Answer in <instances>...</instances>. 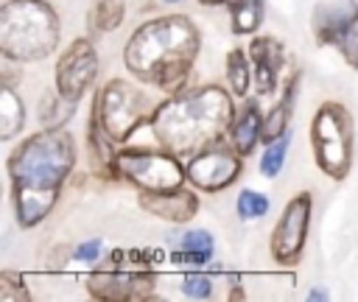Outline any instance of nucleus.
Here are the masks:
<instances>
[{"label": "nucleus", "instance_id": "18", "mask_svg": "<svg viewBox=\"0 0 358 302\" xmlns=\"http://www.w3.org/2000/svg\"><path fill=\"white\" fill-rule=\"evenodd\" d=\"M22 120H25L22 101H20L17 92L6 84V87H3V95H0V137H3V140L14 137V134L22 129Z\"/></svg>", "mask_w": 358, "mask_h": 302}, {"label": "nucleus", "instance_id": "26", "mask_svg": "<svg viewBox=\"0 0 358 302\" xmlns=\"http://www.w3.org/2000/svg\"><path fill=\"white\" fill-rule=\"evenodd\" d=\"M0 299L11 302V299H28V291L22 288V282L14 274H0Z\"/></svg>", "mask_w": 358, "mask_h": 302}, {"label": "nucleus", "instance_id": "11", "mask_svg": "<svg viewBox=\"0 0 358 302\" xmlns=\"http://www.w3.org/2000/svg\"><path fill=\"white\" fill-rule=\"evenodd\" d=\"M87 291L98 299H145L154 291V274L145 268L137 271H117V268H106V271H95L87 277Z\"/></svg>", "mask_w": 358, "mask_h": 302}, {"label": "nucleus", "instance_id": "2", "mask_svg": "<svg viewBox=\"0 0 358 302\" xmlns=\"http://www.w3.org/2000/svg\"><path fill=\"white\" fill-rule=\"evenodd\" d=\"M232 115L235 112L229 95L221 87L210 84V87L187 89L157 106L148 120V129L165 151L176 157H187L218 143L224 131L232 126L235 120Z\"/></svg>", "mask_w": 358, "mask_h": 302}, {"label": "nucleus", "instance_id": "28", "mask_svg": "<svg viewBox=\"0 0 358 302\" xmlns=\"http://www.w3.org/2000/svg\"><path fill=\"white\" fill-rule=\"evenodd\" d=\"M98 252H101V240H87V243H81V246L76 249V257L92 263V260L98 257Z\"/></svg>", "mask_w": 358, "mask_h": 302}, {"label": "nucleus", "instance_id": "12", "mask_svg": "<svg viewBox=\"0 0 358 302\" xmlns=\"http://www.w3.org/2000/svg\"><path fill=\"white\" fill-rule=\"evenodd\" d=\"M355 22H358V6L352 0H330L316 6L313 11V31L324 45L338 48V42L350 31H355Z\"/></svg>", "mask_w": 358, "mask_h": 302}, {"label": "nucleus", "instance_id": "19", "mask_svg": "<svg viewBox=\"0 0 358 302\" xmlns=\"http://www.w3.org/2000/svg\"><path fill=\"white\" fill-rule=\"evenodd\" d=\"M120 22H123V0H98L90 11V20H87L92 34L115 31Z\"/></svg>", "mask_w": 358, "mask_h": 302}, {"label": "nucleus", "instance_id": "31", "mask_svg": "<svg viewBox=\"0 0 358 302\" xmlns=\"http://www.w3.org/2000/svg\"><path fill=\"white\" fill-rule=\"evenodd\" d=\"M165 3H176V0H165Z\"/></svg>", "mask_w": 358, "mask_h": 302}, {"label": "nucleus", "instance_id": "6", "mask_svg": "<svg viewBox=\"0 0 358 302\" xmlns=\"http://www.w3.org/2000/svg\"><path fill=\"white\" fill-rule=\"evenodd\" d=\"M92 112L101 120L103 131L115 143L126 140L131 131H137L143 126V120H151V115H154L148 95L123 78H115L101 87Z\"/></svg>", "mask_w": 358, "mask_h": 302}, {"label": "nucleus", "instance_id": "5", "mask_svg": "<svg viewBox=\"0 0 358 302\" xmlns=\"http://www.w3.org/2000/svg\"><path fill=\"white\" fill-rule=\"evenodd\" d=\"M310 143L316 154V165L341 179L352 162V117L341 103H322L310 123Z\"/></svg>", "mask_w": 358, "mask_h": 302}, {"label": "nucleus", "instance_id": "29", "mask_svg": "<svg viewBox=\"0 0 358 302\" xmlns=\"http://www.w3.org/2000/svg\"><path fill=\"white\" fill-rule=\"evenodd\" d=\"M308 299H310V302H313V299H316V302H319V299H327V294H324V291H319V288H316V291H310V294H308Z\"/></svg>", "mask_w": 358, "mask_h": 302}, {"label": "nucleus", "instance_id": "3", "mask_svg": "<svg viewBox=\"0 0 358 302\" xmlns=\"http://www.w3.org/2000/svg\"><path fill=\"white\" fill-rule=\"evenodd\" d=\"M199 53V31L187 17L168 14L140 25L126 45V67L143 84L179 89Z\"/></svg>", "mask_w": 358, "mask_h": 302}, {"label": "nucleus", "instance_id": "4", "mask_svg": "<svg viewBox=\"0 0 358 302\" xmlns=\"http://www.w3.org/2000/svg\"><path fill=\"white\" fill-rule=\"evenodd\" d=\"M59 42L56 11L45 0H8L0 6V50L14 62H36Z\"/></svg>", "mask_w": 358, "mask_h": 302}, {"label": "nucleus", "instance_id": "24", "mask_svg": "<svg viewBox=\"0 0 358 302\" xmlns=\"http://www.w3.org/2000/svg\"><path fill=\"white\" fill-rule=\"evenodd\" d=\"M182 291H185L190 299H207V296L213 294V282H210L207 274H187Z\"/></svg>", "mask_w": 358, "mask_h": 302}, {"label": "nucleus", "instance_id": "30", "mask_svg": "<svg viewBox=\"0 0 358 302\" xmlns=\"http://www.w3.org/2000/svg\"><path fill=\"white\" fill-rule=\"evenodd\" d=\"M199 3H204V6H218V3H229V0H199Z\"/></svg>", "mask_w": 358, "mask_h": 302}, {"label": "nucleus", "instance_id": "22", "mask_svg": "<svg viewBox=\"0 0 358 302\" xmlns=\"http://www.w3.org/2000/svg\"><path fill=\"white\" fill-rule=\"evenodd\" d=\"M285 151H288V131L271 143H266V151H263V159H260V171L263 176H277L280 168H282V159H285Z\"/></svg>", "mask_w": 358, "mask_h": 302}, {"label": "nucleus", "instance_id": "7", "mask_svg": "<svg viewBox=\"0 0 358 302\" xmlns=\"http://www.w3.org/2000/svg\"><path fill=\"white\" fill-rule=\"evenodd\" d=\"M115 171L126 176L140 190H173L182 187L187 171L182 168L176 154L165 151H137L126 148L115 157Z\"/></svg>", "mask_w": 358, "mask_h": 302}, {"label": "nucleus", "instance_id": "1", "mask_svg": "<svg viewBox=\"0 0 358 302\" xmlns=\"http://www.w3.org/2000/svg\"><path fill=\"white\" fill-rule=\"evenodd\" d=\"M73 162L76 143L59 126H48L14 148L8 157V176L20 226H34L50 213Z\"/></svg>", "mask_w": 358, "mask_h": 302}, {"label": "nucleus", "instance_id": "13", "mask_svg": "<svg viewBox=\"0 0 358 302\" xmlns=\"http://www.w3.org/2000/svg\"><path fill=\"white\" fill-rule=\"evenodd\" d=\"M140 204L151 215L165 218V221H173V224L190 221L196 215V210H199L196 193H190L185 187H173V190H143Z\"/></svg>", "mask_w": 358, "mask_h": 302}, {"label": "nucleus", "instance_id": "8", "mask_svg": "<svg viewBox=\"0 0 358 302\" xmlns=\"http://www.w3.org/2000/svg\"><path fill=\"white\" fill-rule=\"evenodd\" d=\"M238 173H241V154L221 143L201 148L187 165V179L207 193L229 187L238 179Z\"/></svg>", "mask_w": 358, "mask_h": 302}, {"label": "nucleus", "instance_id": "14", "mask_svg": "<svg viewBox=\"0 0 358 302\" xmlns=\"http://www.w3.org/2000/svg\"><path fill=\"white\" fill-rule=\"evenodd\" d=\"M249 59L255 64V87L260 95H268L274 92L277 87V76H280V67L285 62L282 56V45L271 36H257L252 39L249 45Z\"/></svg>", "mask_w": 358, "mask_h": 302}, {"label": "nucleus", "instance_id": "25", "mask_svg": "<svg viewBox=\"0 0 358 302\" xmlns=\"http://www.w3.org/2000/svg\"><path fill=\"white\" fill-rule=\"evenodd\" d=\"M182 249H190V252H204V254H213V235L207 229H193L182 238Z\"/></svg>", "mask_w": 358, "mask_h": 302}, {"label": "nucleus", "instance_id": "27", "mask_svg": "<svg viewBox=\"0 0 358 302\" xmlns=\"http://www.w3.org/2000/svg\"><path fill=\"white\" fill-rule=\"evenodd\" d=\"M210 260V254H204V252H190V249H182V252H173L171 254V263H176V266H201V263H207Z\"/></svg>", "mask_w": 358, "mask_h": 302}, {"label": "nucleus", "instance_id": "9", "mask_svg": "<svg viewBox=\"0 0 358 302\" xmlns=\"http://www.w3.org/2000/svg\"><path fill=\"white\" fill-rule=\"evenodd\" d=\"M308 224H310V193H299L285 204L271 232V254L277 263H285V266L296 263L308 238Z\"/></svg>", "mask_w": 358, "mask_h": 302}, {"label": "nucleus", "instance_id": "23", "mask_svg": "<svg viewBox=\"0 0 358 302\" xmlns=\"http://www.w3.org/2000/svg\"><path fill=\"white\" fill-rule=\"evenodd\" d=\"M268 213V199L257 190H243L238 196V215L241 218H260Z\"/></svg>", "mask_w": 358, "mask_h": 302}, {"label": "nucleus", "instance_id": "15", "mask_svg": "<svg viewBox=\"0 0 358 302\" xmlns=\"http://www.w3.org/2000/svg\"><path fill=\"white\" fill-rule=\"evenodd\" d=\"M263 137V120H260V106L255 101H246L243 109L238 112V117L232 120L229 126V140H232V148L241 154V157H249L255 143Z\"/></svg>", "mask_w": 358, "mask_h": 302}, {"label": "nucleus", "instance_id": "16", "mask_svg": "<svg viewBox=\"0 0 358 302\" xmlns=\"http://www.w3.org/2000/svg\"><path fill=\"white\" fill-rule=\"evenodd\" d=\"M112 137L103 131V126H101V120L95 117V112L90 115V123H87V145H90V151H92V165L101 171V173H106V171H115V157H117V151H112Z\"/></svg>", "mask_w": 358, "mask_h": 302}, {"label": "nucleus", "instance_id": "21", "mask_svg": "<svg viewBox=\"0 0 358 302\" xmlns=\"http://www.w3.org/2000/svg\"><path fill=\"white\" fill-rule=\"evenodd\" d=\"M227 81L232 84L235 95H246L249 89V62L243 50H232L227 56Z\"/></svg>", "mask_w": 358, "mask_h": 302}, {"label": "nucleus", "instance_id": "17", "mask_svg": "<svg viewBox=\"0 0 358 302\" xmlns=\"http://www.w3.org/2000/svg\"><path fill=\"white\" fill-rule=\"evenodd\" d=\"M294 89H296V78L288 81L285 95L280 98V103L263 120V140L266 143H271V140H277V137H282L288 131V120H291V109H294Z\"/></svg>", "mask_w": 358, "mask_h": 302}, {"label": "nucleus", "instance_id": "20", "mask_svg": "<svg viewBox=\"0 0 358 302\" xmlns=\"http://www.w3.org/2000/svg\"><path fill=\"white\" fill-rule=\"evenodd\" d=\"M229 17L235 34H252L263 20V0H229Z\"/></svg>", "mask_w": 358, "mask_h": 302}, {"label": "nucleus", "instance_id": "10", "mask_svg": "<svg viewBox=\"0 0 358 302\" xmlns=\"http://www.w3.org/2000/svg\"><path fill=\"white\" fill-rule=\"evenodd\" d=\"M98 73V53L90 45V39H76L59 59L56 64V87H59V98L76 103L84 89L92 84Z\"/></svg>", "mask_w": 358, "mask_h": 302}]
</instances>
